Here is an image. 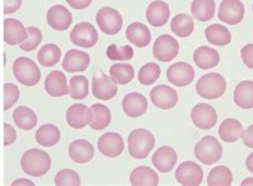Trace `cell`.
Masks as SVG:
<instances>
[{
	"instance_id": "cell-10",
	"label": "cell",
	"mask_w": 253,
	"mask_h": 186,
	"mask_svg": "<svg viewBox=\"0 0 253 186\" xmlns=\"http://www.w3.org/2000/svg\"><path fill=\"white\" fill-rule=\"evenodd\" d=\"M217 112L214 106L208 103H199L191 111V121L197 128L210 130L217 124Z\"/></svg>"
},
{
	"instance_id": "cell-38",
	"label": "cell",
	"mask_w": 253,
	"mask_h": 186,
	"mask_svg": "<svg viewBox=\"0 0 253 186\" xmlns=\"http://www.w3.org/2000/svg\"><path fill=\"white\" fill-rule=\"evenodd\" d=\"M233 183V175L226 166H217L212 168L208 178L210 186H230Z\"/></svg>"
},
{
	"instance_id": "cell-47",
	"label": "cell",
	"mask_w": 253,
	"mask_h": 186,
	"mask_svg": "<svg viewBox=\"0 0 253 186\" xmlns=\"http://www.w3.org/2000/svg\"><path fill=\"white\" fill-rule=\"evenodd\" d=\"M16 131L9 124H4V145L10 146L15 142Z\"/></svg>"
},
{
	"instance_id": "cell-31",
	"label": "cell",
	"mask_w": 253,
	"mask_h": 186,
	"mask_svg": "<svg viewBox=\"0 0 253 186\" xmlns=\"http://www.w3.org/2000/svg\"><path fill=\"white\" fill-rule=\"evenodd\" d=\"M13 119L19 129L29 131L36 127L38 124V117L28 106H18L13 113Z\"/></svg>"
},
{
	"instance_id": "cell-18",
	"label": "cell",
	"mask_w": 253,
	"mask_h": 186,
	"mask_svg": "<svg viewBox=\"0 0 253 186\" xmlns=\"http://www.w3.org/2000/svg\"><path fill=\"white\" fill-rule=\"evenodd\" d=\"M90 64V56L86 52L71 49L65 53L62 61V68L68 72L85 71Z\"/></svg>"
},
{
	"instance_id": "cell-13",
	"label": "cell",
	"mask_w": 253,
	"mask_h": 186,
	"mask_svg": "<svg viewBox=\"0 0 253 186\" xmlns=\"http://www.w3.org/2000/svg\"><path fill=\"white\" fill-rule=\"evenodd\" d=\"M151 101L162 110H170L174 108L178 101V95L174 89L169 85H156L151 91Z\"/></svg>"
},
{
	"instance_id": "cell-16",
	"label": "cell",
	"mask_w": 253,
	"mask_h": 186,
	"mask_svg": "<svg viewBox=\"0 0 253 186\" xmlns=\"http://www.w3.org/2000/svg\"><path fill=\"white\" fill-rule=\"evenodd\" d=\"M46 19H47V24L51 29L56 31H65L72 25L73 16L64 5L57 4L48 10Z\"/></svg>"
},
{
	"instance_id": "cell-37",
	"label": "cell",
	"mask_w": 253,
	"mask_h": 186,
	"mask_svg": "<svg viewBox=\"0 0 253 186\" xmlns=\"http://www.w3.org/2000/svg\"><path fill=\"white\" fill-rule=\"evenodd\" d=\"M110 77L118 84H128L135 77V69L127 63L115 64L110 68Z\"/></svg>"
},
{
	"instance_id": "cell-22",
	"label": "cell",
	"mask_w": 253,
	"mask_h": 186,
	"mask_svg": "<svg viewBox=\"0 0 253 186\" xmlns=\"http://www.w3.org/2000/svg\"><path fill=\"white\" fill-rule=\"evenodd\" d=\"M4 25V42L8 45H18L24 43L28 37L27 28L17 19L6 18Z\"/></svg>"
},
{
	"instance_id": "cell-15",
	"label": "cell",
	"mask_w": 253,
	"mask_h": 186,
	"mask_svg": "<svg viewBox=\"0 0 253 186\" xmlns=\"http://www.w3.org/2000/svg\"><path fill=\"white\" fill-rule=\"evenodd\" d=\"M97 148L105 156L117 157L121 155L124 150V141L122 136L118 133L108 132L99 137Z\"/></svg>"
},
{
	"instance_id": "cell-12",
	"label": "cell",
	"mask_w": 253,
	"mask_h": 186,
	"mask_svg": "<svg viewBox=\"0 0 253 186\" xmlns=\"http://www.w3.org/2000/svg\"><path fill=\"white\" fill-rule=\"evenodd\" d=\"M196 76L195 69L188 63L177 62L172 64L167 70V79L168 81L176 85L178 88H184V86L189 85L194 81Z\"/></svg>"
},
{
	"instance_id": "cell-46",
	"label": "cell",
	"mask_w": 253,
	"mask_h": 186,
	"mask_svg": "<svg viewBox=\"0 0 253 186\" xmlns=\"http://www.w3.org/2000/svg\"><path fill=\"white\" fill-rule=\"evenodd\" d=\"M23 0H4V14H12L21 9Z\"/></svg>"
},
{
	"instance_id": "cell-40",
	"label": "cell",
	"mask_w": 253,
	"mask_h": 186,
	"mask_svg": "<svg viewBox=\"0 0 253 186\" xmlns=\"http://www.w3.org/2000/svg\"><path fill=\"white\" fill-rule=\"evenodd\" d=\"M161 74L162 69L158 64L154 62L146 63L139 70L138 81L142 85H152L157 81L158 78L161 77Z\"/></svg>"
},
{
	"instance_id": "cell-21",
	"label": "cell",
	"mask_w": 253,
	"mask_h": 186,
	"mask_svg": "<svg viewBox=\"0 0 253 186\" xmlns=\"http://www.w3.org/2000/svg\"><path fill=\"white\" fill-rule=\"evenodd\" d=\"M44 88L51 97H62L70 94L66 77L60 70H52L49 72L45 79Z\"/></svg>"
},
{
	"instance_id": "cell-34",
	"label": "cell",
	"mask_w": 253,
	"mask_h": 186,
	"mask_svg": "<svg viewBox=\"0 0 253 186\" xmlns=\"http://www.w3.org/2000/svg\"><path fill=\"white\" fill-rule=\"evenodd\" d=\"M61 133L55 124H47L39 128L36 133V139L39 145L44 147H52L59 143Z\"/></svg>"
},
{
	"instance_id": "cell-41",
	"label": "cell",
	"mask_w": 253,
	"mask_h": 186,
	"mask_svg": "<svg viewBox=\"0 0 253 186\" xmlns=\"http://www.w3.org/2000/svg\"><path fill=\"white\" fill-rule=\"evenodd\" d=\"M106 55L111 61H129L134 57V50L128 45L118 47L116 44H111L107 48Z\"/></svg>"
},
{
	"instance_id": "cell-50",
	"label": "cell",
	"mask_w": 253,
	"mask_h": 186,
	"mask_svg": "<svg viewBox=\"0 0 253 186\" xmlns=\"http://www.w3.org/2000/svg\"><path fill=\"white\" fill-rule=\"evenodd\" d=\"M12 185H35V183H33L32 181L28 180V179H17L16 181H14L12 183Z\"/></svg>"
},
{
	"instance_id": "cell-32",
	"label": "cell",
	"mask_w": 253,
	"mask_h": 186,
	"mask_svg": "<svg viewBox=\"0 0 253 186\" xmlns=\"http://www.w3.org/2000/svg\"><path fill=\"white\" fill-rule=\"evenodd\" d=\"M191 14L199 22H209L215 15L214 0H194L191 2Z\"/></svg>"
},
{
	"instance_id": "cell-17",
	"label": "cell",
	"mask_w": 253,
	"mask_h": 186,
	"mask_svg": "<svg viewBox=\"0 0 253 186\" xmlns=\"http://www.w3.org/2000/svg\"><path fill=\"white\" fill-rule=\"evenodd\" d=\"M92 93L93 96L99 100L107 101L117 95L118 85L111 77L106 75L94 76L92 80Z\"/></svg>"
},
{
	"instance_id": "cell-27",
	"label": "cell",
	"mask_w": 253,
	"mask_h": 186,
	"mask_svg": "<svg viewBox=\"0 0 253 186\" xmlns=\"http://www.w3.org/2000/svg\"><path fill=\"white\" fill-rule=\"evenodd\" d=\"M129 181L135 186H156L159 178L157 172L148 166H139L131 171Z\"/></svg>"
},
{
	"instance_id": "cell-4",
	"label": "cell",
	"mask_w": 253,
	"mask_h": 186,
	"mask_svg": "<svg viewBox=\"0 0 253 186\" xmlns=\"http://www.w3.org/2000/svg\"><path fill=\"white\" fill-rule=\"evenodd\" d=\"M13 74L17 81L25 86H35L41 80L39 66L26 57H19L15 60L13 63Z\"/></svg>"
},
{
	"instance_id": "cell-44",
	"label": "cell",
	"mask_w": 253,
	"mask_h": 186,
	"mask_svg": "<svg viewBox=\"0 0 253 186\" xmlns=\"http://www.w3.org/2000/svg\"><path fill=\"white\" fill-rule=\"evenodd\" d=\"M3 89H4L3 110L8 111L17 102L19 98V89L15 84H12V83H5Z\"/></svg>"
},
{
	"instance_id": "cell-53",
	"label": "cell",
	"mask_w": 253,
	"mask_h": 186,
	"mask_svg": "<svg viewBox=\"0 0 253 186\" xmlns=\"http://www.w3.org/2000/svg\"><path fill=\"white\" fill-rule=\"evenodd\" d=\"M252 11H253V4H252Z\"/></svg>"
},
{
	"instance_id": "cell-1",
	"label": "cell",
	"mask_w": 253,
	"mask_h": 186,
	"mask_svg": "<svg viewBox=\"0 0 253 186\" xmlns=\"http://www.w3.org/2000/svg\"><path fill=\"white\" fill-rule=\"evenodd\" d=\"M25 174L31 177H42L50 169L51 159L47 152L37 148L25 152L21 161Z\"/></svg>"
},
{
	"instance_id": "cell-43",
	"label": "cell",
	"mask_w": 253,
	"mask_h": 186,
	"mask_svg": "<svg viewBox=\"0 0 253 186\" xmlns=\"http://www.w3.org/2000/svg\"><path fill=\"white\" fill-rule=\"evenodd\" d=\"M55 184L58 186H78L81 185V177L74 170L62 169L56 175Z\"/></svg>"
},
{
	"instance_id": "cell-7",
	"label": "cell",
	"mask_w": 253,
	"mask_h": 186,
	"mask_svg": "<svg viewBox=\"0 0 253 186\" xmlns=\"http://www.w3.org/2000/svg\"><path fill=\"white\" fill-rule=\"evenodd\" d=\"M71 42L83 48H91L95 46L98 41L97 31L94 26L90 23H79L77 24L70 34Z\"/></svg>"
},
{
	"instance_id": "cell-51",
	"label": "cell",
	"mask_w": 253,
	"mask_h": 186,
	"mask_svg": "<svg viewBox=\"0 0 253 186\" xmlns=\"http://www.w3.org/2000/svg\"><path fill=\"white\" fill-rule=\"evenodd\" d=\"M246 166H247V169L250 172H253V152L248 155L247 161H246Z\"/></svg>"
},
{
	"instance_id": "cell-29",
	"label": "cell",
	"mask_w": 253,
	"mask_h": 186,
	"mask_svg": "<svg viewBox=\"0 0 253 186\" xmlns=\"http://www.w3.org/2000/svg\"><path fill=\"white\" fill-rule=\"evenodd\" d=\"M219 136L225 143H234L243 137L244 129L237 119L228 118L222 122L218 130Z\"/></svg>"
},
{
	"instance_id": "cell-8",
	"label": "cell",
	"mask_w": 253,
	"mask_h": 186,
	"mask_svg": "<svg viewBox=\"0 0 253 186\" xmlns=\"http://www.w3.org/2000/svg\"><path fill=\"white\" fill-rule=\"evenodd\" d=\"M179 50V44L176 39L169 35L164 34L156 38L153 45V56L161 62H170L174 60Z\"/></svg>"
},
{
	"instance_id": "cell-20",
	"label": "cell",
	"mask_w": 253,
	"mask_h": 186,
	"mask_svg": "<svg viewBox=\"0 0 253 186\" xmlns=\"http://www.w3.org/2000/svg\"><path fill=\"white\" fill-rule=\"evenodd\" d=\"M177 162V155L175 150L169 146H162L159 147L152 156V163L155 167L163 172L167 174L170 172Z\"/></svg>"
},
{
	"instance_id": "cell-2",
	"label": "cell",
	"mask_w": 253,
	"mask_h": 186,
	"mask_svg": "<svg viewBox=\"0 0 253 186\" xmlns=\"http://www.w3.org/2000/svg\"><path fill=\"white\" fill-rule=\"evenodd\" d=\"M196 90L198 95L210 100L220 98L226 90L225 79L218 72H211L198 80Z\"/></svg>"
},
{
	"instance_id": "cell-24",
	"label": "cell",
	"mask_w": 253,
	"mask_h": 186,
	"mask_svg": "<svg viewBox=\"0 0 253 186\" xmlns=\"http://www.w3.org/2000/svg\"><path fill=\"white\" fill-rule=\"evenodd\" d=\"M69 155L74 162L84 164L90 162L94 156V148L85 139H76L69 146Z\"/></svg>"
},
{
	"instance_id": "cell-28",
	"label": "cell",
	"mask_w": 253,
	"mask_h": 186,
	"mask_svg": "<svg viewBox=\"0 0 253 186\" xmlns=\"http://www.w3.org/2000/svg\"><path fill=\"white\" fill-rule=\"evenodd\" d=\"M234 102L244 110L253 109V81L245 80L236 85L234 90Z\"/></svg>"
},
{
	"instance_id": "cell-48",
	"label": "cell",
	"mask_w": 253,
	"mask_h": 186,
	"mask_svg": "<svg viewBox=\"0 0 253 186\" xmlns=\"http://www.w3.org/2000/svg\"><path fill=\"white\" fill-rule=\"evenodd\" d=\"M66 2L75 10L86 9L92 3V0H66Z\"/></svg>"
},
{
	"instance_id": "cell-33",
	"label": "cell",
	"mask_w": 253,
	"mask_h": 186,
	"mask_svg": "<svg viewBox=\"0 0 253 186\" xmlns=\"http://www.w3.org/2000/svg\"><path fill=\"white\" fill-rule=\"evenodd\" d=\"M171 30L177 36L185 38L192 34L195 30V23L192 17L188 14H177L173 17L171 22Z\"/></svg>"
},
{
	"instance_id": "cell-9",
	"label": "cell",
	"mask_w": 253,
	"mask_h": 186,
	"mask_svg": "<svg viewBox=\"0 0 253 186\" xmlns=\"http://www.w3.org/2000/svg\"><path fill=\"white\" fill-rule=\"evenodd\" d=\"M245 17V6L241 0H222L219 4L218 18L221 22L234 26L242 21Z\"/></svg>"
},
{
	"instance_id": "cell-23",
	"label": "cell",
	"mask_w": 253,
	"mask_h": 186,
	"mask_svg": "<svg viewBox=\"0 0 253 186\" xmlns=\"http://www.w3.org/2000/svg\"><path fill=\"white\" fill-rule=\"evenodd\" d=\"M170 9L168 3L162 0H156L150 3L146 9V19L153 27H163L168 23Z\"/></svg>"
},
{
	"instance_id": "cell-6",
	"label": "cell",
	"mask_w": 253,
	"mask_h": 186,
	"mask_svg": "<svg viewBox=\"0 0 253 186\" xmlns=\"http://www.w3.org/2000/svg\"><path fill=\"white\" fill-rule=\"evenodd\" d=\"M96 23L105 34L115 35L122 29L123 19L116 9L104 6L96 13Z\"/></svg>"
},
{
	"instance_id": "cell-39",
	"label": "cell",
	"mask_w": 253,
	"mask_h": 186,
	"mask_svg": "<svg viewBox=\"0 0 253 186\" xmlns=\"http://www.w3.org/2000/svg\"><path fill=\"white\" fill-rule=\"evenodd\" d=\"M89 95V80L84 76L72 77L70 80V96L75 100H83Z\"/></svg>"
},
{
	"instance_id": "cell-26",
	"label": "cell",
	"mask_w": 253,
	"mask_h": 186,
	"mask_svg": "<svg viewBox=\"0 0 253 186\" xmlns=\"http://www.w3.org/2000/svg\"><path fill=\"white\" fill-rule=\"evenodd\" d=\"M194 61L199 68L206 70L216 67L220 62V56L209 46H201L194 52Z\"/></svg>"
},
{
	"instance_id": "cell-14",
	"label": "cell",
	"mask_w": 253,
	"mask_h": 186,
	"mask_svg": "<svg viewBox=\"0 0 253 186\" xmlns=\"http://www.w3.org/2000/svg\"><path fill=\"white\" fill-rule=\"evenodd\" d=\"M93 121V112L85 104L75 103L66 111V123L74 129H83Z\"/></svg>"
},
{
	"instance_id": "cell-5",
	"label": "cell",
	"mask_w": 253,
	"mask_h": 186,
	"mask_svg": "<svg viewBox=\"0 0 253 186\" xmlns=\"http://www.w3.org/2000/svg\"><path fill=\"white\" fill-rule=\"evenodd\" d=\"M195 155L205 165L217 163L222 156V146L216 137L208 135L196 144Z\"/></svg>"
},
{
	"instance_id": "cell-49",
	"label": "cell",
	"mask_w": 253,
	"mask_h": 186,
	"mask_svg": "<svg viewBox=\"0 0 253 186\" xmlns=\"http://www.w3.org/2000/svg\"><path fill=\"white\" fill-rule=\"evenodd\" d=\"M243 142L245 146H247L248 148H253V124L249 125V127L244 131Z\"/></svg>"
},
{
	"instance_id": "cell-36",
	"label": "cell",
	"mask_w": 253,
	"mask_h": 186,
	"mask_svg": "<svg viewBox=\"0 0 253 186\" xmlns=\"http://www.w3.org/2000/svg\"><path fill=\"white\" fill-rule=\"evenodd\" d=\"M61 59V49L55 44H46L38 52V61L44 67H52Z\"/></svg>"
},
{
	"instance_id": "cell-52",
	"label": "cell",
	"mask_w": 253,
	"mask_h": 186,
	"mask_svg": "<svg viewBox=\"0 0 253 186\" xmlns=\"http://www.w3.org/2000/svg\"><path fill=\"white\" fill-rule=\"evenodd\" d=\"M242 185H243V186H244V185H253V178L246 179L245 181L242 182Z\"/></svg>"
},
{
	"instance_id": "cell-3",
	"label": "cell",
	"mask_w": 253,
	"mask_h": 186,
	"mask_svg": "<svg viewBox=\"0 0 253 186\" xmlns=\"http://www.w3.org/2000/svg\"><path fill=\"white\" fill-rule=\"evenodd\" d=\"M128 152L137 159L145 158L155 146V137L146 129H136L128 136Z\"/></svg>"
},
{
	"instance_id": "cell-19",
	"label": "cell",
	"mask_w": 253,
	"mask_h": 186,
	"mask_svg": "<svg viewBox=\"0 0 253 186\" xmlns=\"http://www.w3.org/2000/svg\"><path fill=\"white\" fill-rule=\"evenodd\" d=\"M122 108L126 115L131 118L142 116L148 109V100L140 93H129L123 99Z\"/></svg>"
},
{
	"instance_id": "cell-42",
	"label": "cell",
	"mask_w": 253,
	"mask_h": 186,
	"mask_svg": "<svg viewBox=\"0 0 253 186\" xmlns=\"http://www.w3.org/2000/svg\"><path fill=\"white\" fill-rule=\"evenodd\" d=\"M27 33H28L27 39H26L24 43L19 44V48H21L23 51L30 52L37 49L40 43L42 42V32L40 31V29H38L37 27L30 26L27 28Z\"/></svg>"
},
{
	"instance_id": "cell-25",
	"label": "cell",
	"mask_w": 253,
	"mask_h": 186,
	"mask_svg": "<svg viewBox=\"0 0 253 186\" xmlns=\"http://www.w3.org/2000/svg\"><path fill=\"white\" fill-rule=\"evenodd\" d=\"M126 38L128 42L137 46L138 48H144L151 43V31L148 27L141 23H132L126 29Z\"/></svg>"
},
{
	"instance_id": "cell-45",
	"label": "cell",
	"mask_w": 253,
	"mask_h": 186,
	"mask_svg": "<svg viewBox=\"0 0 253 186\" xmlns=\"http://www.w3.org/2000/svg\"><path fill=\"white\" fill-rule=\"evenodd\" d=\"M241 57L244 64L248 68L253 69V44H248L244 46L241 50Z\"/></svg>"
},
{
	"instance_id": "cell-11",
	"label": "cell",
	"mask_w": 253,
	"mask_h": 186,
	"mask_svg": "<svg viewBox=\"0 0 253 186\" xmlns=\"http://www.w3.org/2000/svg\"><path fill=\"white\" fill-rule=\"evenodd\" d=\"M176 181L185 186H198L202 183L203 170L201 166L195 162L186 161L175 170Z\"/></svg>"
},
{
	"instance_id": "cell-35",
	"label": "cell",
	"mask_w": 253,
	"mask_h": 186,
	"mask_svg": "<svg viewBox=\"0 0 253 186\" xmlns=\"http://www.w3.org/2000/svg\"><path fill=\"white\" fill-rule=\"evenodd\" d=\"M93 112V121L90 124L91 129L99 131L107 128L111 122V113L107 105L95 103L91 106Z\"/></svg>"
},
{
	"instance_id": "cell-30",
	"label": "cell",
	"mask_w": 253,
	"mask_h": 186,
	"mask_svg": "<svg viewBox=\"0 0 253 186\" xmlns=\"http://www.w3.org/2000/svg\"><path fill=\"white\" fill-rule=\"evenodd\" d=\"M205 37L208 42L215 46L229 45L232 41L230 30L224 26L214 24L205 29Z\"/></svg>"
}]
</instances>
